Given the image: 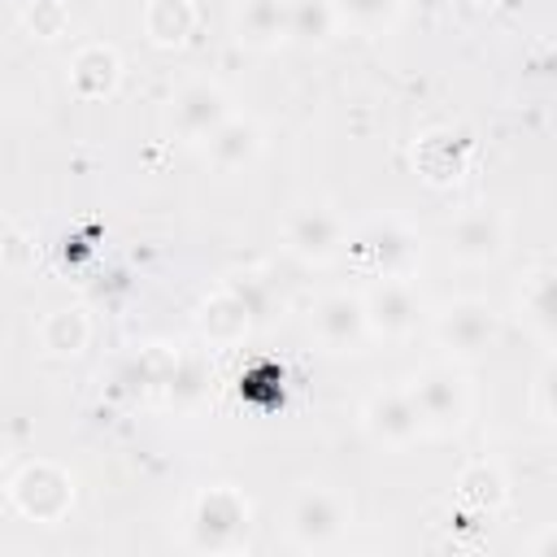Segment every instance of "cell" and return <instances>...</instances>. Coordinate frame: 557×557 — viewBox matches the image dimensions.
Returning a JSON list of instances; mask_svg holds the SVG:
<instances>
[{"mask_svg": "<svg viewBox=\"0 0 557 557\" xmlns=\"http://www.w3.org/2000/svg\"><path fill=\"white\" fill-rule=\"evenodd\" d=\"M405 387L422 413L426 435H457L470 422V383L461 379V370L453 361L422 366Z\"/></svg>", "mask_w": 557, "mask_h": 557, "instance_id": "1", "label": "cell"}, {"mask_svg": "<svg viewBox=\"0 0 557 557\" xmlns=\"http://www.w3.org/2000/svg\"><path fill=\"white\" fill-rule=\"evenodd\" d=\"M431 331H435L440 348L453 361H479L500 339V313L483 296H457V300H448V305L435 309Z\"/></svg>", "mask_w": 557, "mask_h": 557, "instance_id": "2", "label": "cell"}, {"mask_svg": "<svg viewBox=\"0 0 557 557\" xmlns=\"http://www.w3.org/2000/svg\"><path fill=\"white\" fill-rule=\"evenodd\" d=\"M348 522H352L348 500L339 492H331V487H318V483L300 487L292 496V505H287V540L296 548H305V553L335 548L344 540Z\"/></svg>", "mask_w": 557, "mask_h": 557, "instance_id": "3", "label": "cell"}, {"mask_svg": "<svg viewBox=\"0 0 557 557\" xmlns=\"http://www.w3.org/2000/svg\"><path fill=\"white\" fill-rule=\"evenodd\" d=\"M248 527H252V509L248 500L235 492V487H205L196 496V509H191V548L200 553H226V548H239L248 540Z\"/></svg>", "mask_w": 557, "mask_h": 557, "instance_id": "4", "label": "cell"}, {"mask_svg": "<svg viewBox=\"0 0 557 557\" xmlns=\"http://www.w3.org/2000/svg\"><path fill=\"white\" fill-rule=\"evenodd\" d=\"M352 257L361 261V270H370L374 278H396L409 274L418 265V235L413 226H405L400 218H370L352 239H348Z\"/></svg>", "mask_w": 557, "mask_h": 557, "instance_id": "5", "label": "cell"}, {"mask_svg": "<svg viewBox=\"0 0 557 557\" xmlns=\"http://www.w3.org/2000/svg\"><path fill=\"white\" fill-rule=\"evenodd\" d=\"M9 500L17 513H26L30 522L57 527L65 518V509L74 505V483L61 466L52 461H26L13 479H9Z\"/></svg>", "mask_w": 557, "mask_h": 557, "instance_id": "6", "label": "cell"}, {"mask_svg": "<svg viewBox=\"0 0 557 557\" xmlns=\"http://www.w3.org/2000/svg\"><path fill=\"white\" fill-rule=\"evenodd\" d=\"M361 431L379 448H387V453H405V448H413L426 435L422 413H418L409 387H379V392H370L366 405H361Z\"/></svg>", "mask_w": 557, "mask_h": 557, "instance_id": "7", "label": "cell"}, {"mask_svg": "<svg viewBox=\"0 0 557 557\" xmlns=\"http://www.w3.org/2000/svg\"><path fill=\"white\" fill-rule=\"evenodd\" d=\"M366 318H370V335L379 339H409L422 322V296L413 287L409 274H396V278H374L366 292Z\"/></svg>", "mask_w": 557, "mask_h": 557, "instance_id": "8", "label": "cell"}, {"mask_svg": "<svg viewBox=\"0 0 557 557\" xmlns=\"http://www.w3.org/2000/svg\"><path fill=\"white\" fill-rule=\"evenodd\" d=\"M444 244H448V257L461 265H492L509 244V218L492 205H474L448 222Z\"/></svg>", "mask_w": 557, "mask_h": 557, "instance_id": "9", "label": "cell"}, {"mask_svg": "<svg viewBox=\"0 0 557 557\" xmlns=\"http://www.w3.org/2000/svg\"><path fill=\"white\" fill-rule=\"evenodd\" d=\"M231 117V96L213 78H191L170 100V131L183 144H205Z\"/></svg>", "mask_w": 557, "mask_h": 557, "instance_id": "10", "label": "cell"}, {"mask_svg": "<svg viewBox=\"0 0 557 557\" xmlns=\"http://www.w3.org/2000/svg\"><path fill=\"white\" fill-rule=\"evenodd\" d=\"M313 339L326 352H357L370 339V318H366V296L361 292H326L313 305Z\"/></svg>", "mask_w": 557, "mask_h": 557, "instance_id": "11", "label": "cell"}, {"mask_svg": "<svg viewBox=\"0 0 557 557\" xmlns=\"http://www.w3.org/2000/svg\"><path fill=\"white\" fill-rule=\"evenodd\" d=\"M283 244H287V252H292L296 261H305V265H326V261L339 257V248L348 244V235H344L339 213H331V209H322V205H309V209L287 213V222H283Z\"/></svg>", "mask_w": 557, "mask_h": 557, "instance_id": "12", "label": "cell"}, {"mask_svg": "<svg viewBox=\"0 0 557 557\" xmlns=\"http://www.w3.org/2000/svg\"><path fill=\"white\" fill-rule=\"evenodd\" d=\"M200 148H205V157H209L213 170L235 174V170H248V165L261 157V148H265V131H261L257 117H248V113H231V117H226Z\"/></svg>", "mask_w": 557, "mask_h": 557, "instance_id": "13", "label": "cell"}, {"mask_svg": "<svg viewBox=\"0 0 557 557\" xmlns=\"http://www.w3.org/2000/svg\"><path fill=\"white\" fill-rule=\"evenodd\" d=\"M252 322H257V313H252L248 296H244L235 283L218 287V292L200 305V313H196V331H200L213 348H231V344H239V339L252 331Z\"/></svg>", "mask_w": 557, "mask_h": 557, "instance_id": "14", "label": "cell"}, {"mask_svg": "<svg viewBox=\"0 0 557 557\" xmlns=\"http://www.w3.org/2000/svg\"><path fill=\"white\" fill-rule=\"evenodd\" d=\"M231 26H235V39L244 48H257V52L278 48V44L292 39V30H287V0H239Z\"/></svg>", "mask_w": 557, "mask_h": 557, "instance_id": "15", "label": "cell"}, {"mask_svg": "<svg viewBox=\"0 0 557 557\" xmlns=\"http://www.w3.org/2000/svg\"><path fill=\"white\" fill-rule=\"evenodd\" d=\"M122 83V57L109 48V44H91L74 57L70 65V87L74 96L83 100H100V96H113Z\"/></svg>", "mask_w": 557, "mask_h": 557, "instance_id": "16", "label": "cell"}, {"mask_svg": "<svg viewBox=\"0 0 557 557\" xmlns=\"http://www.w3.org/2000/svg\"><path fill=\"white\" fill-rule=\"evenodd\" d=\"M87 339H91V322L78 305H61V309L44 313V322H39V348L48 357H78L87 348Z\"/></svg>", "mask_w": 557, "mask_h": 557, "instance_id": "17", "label": "cell"}, {"mask_svg": "<svg viewBox=\"0 0 557 557\" xmlns=\"http://www.w3.org/2000/svg\"><path fill=\"white\" fill-rule=\"evenodd\" d=\"M196 30V4L191 0H148L144 4V35L157 48H178Z\"/></svg>", "mask_w": 557, "mask_h": 557, "instance_id": "18", "label": "cell"}, {"mask_svg": "<svg viewBox=\"0 0 557 557\" xmlns=\"http://www.w3.org/2000/svg\"><path fill=\"white\" fill-rule=\"evenodd\" d=\"M522 313L531 322V331L557 348V270H540L527 278L522 287Z\"/></svg>", "mask_w": 557, "mask_h": 557, "instance_id": "19", "label": "cell"}, {"mask_svg": "<svg viewBox=\"0 0 557 557\" xmlns=\"http://www.w3.org/2000/svg\"><path fill=\"white\" fill-rule=\"evenodd\" d=\"M339 26V13H335V0H287V30H292V44H305V48H318L335 35Z\"/></svg>", "mask_w": 557, "mask_h": 557, "instance_id": "20", "label": "cell"}, {"mask_svg": "<svg viewBox=\"0 0 557 557\" xmlns=\"http://www.w3.org/2000/svg\"><path fill=\"white\" fill-rule=\"evenodd\" d=\"M457 492H461V500H470L474 509H500L505 500H509V479H505V470L500 466H492V461H470L461 474H457Z\"/></svg>", "mask_w": 557, "mask_h": 557, "instance_id": "21", "label": "cell"}, {"mask_svg": "<svg viewBox=\"0 0 557 557\" xmlns=\"http://www.w3.org/2000/svg\"><path fill=\"white\" fill-rule=\"evenodd\" d=\"M400 4L405 0H335V13H339V26H352L361 35H379L400 17Z\"/></svg>", "mask_w": 557, "mask_h": 557, "instance_id": "22", "label": "cell"}, {"mask_svg": "<svg viewBox=\"0 0 557 557\" xmlns=\"http://www.w3.org/2000/svg\"><path fill=\"white\" fill-rule=\"evenodd\" d=\"M535 413L544 422H557V348H553V357L535 374Z\"/></svg>", "mask_w": 557, "mask_h": 557, "instance_id": "23", "label": "cell"}, {"mask_svg": "<svg viewBox=\"0 0 557 557\" xmlns=\"http://www.w3.org/2000/svg\"><path fill=\"white\" fill-rule=\"evenodd\" d=\"M22 257H26V239H22V231L9 222V226H4V270L17 274V270H22Z\"/></svg>", "mask_w": 557, "mask_h": 557, "instance_id": "24", "label": "cell"}, {"mask_svg": "<svg viewBox=\"0 0 557 557\" xmlns=\"http://www.w3.org/2000/svg\"><path fill=\"white\" fill-rule=\"evenodd\" d=\"M527 553H535V557H557V527H544V531L527 544Z\"/></svg>", "mask_w": 557, "mask_h": 557, "instance_id": "25", "label": "cell"}, {"mask_svg": "<svg viewBox=\"0 0 557 557\" xmlns=\"http://www.w3.org/2000/svg\"><path fill=\"white\" fill-rule=\"evenodd\" d=\"M474 4H479V9H492V4H500V0H474Z\"/></svg>", "mask_w": 557, "mask_h": 557, "instance_id": "26", "label": "cell"}]
</instances>
